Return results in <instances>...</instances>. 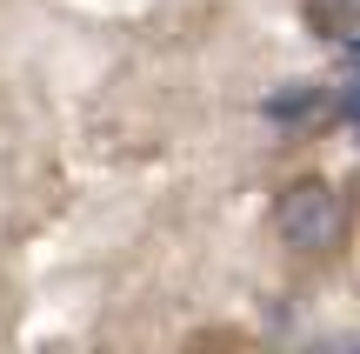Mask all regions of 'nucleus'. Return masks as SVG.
<instances>
[{
  "label": "nucleus",
  "instance_id": "1",
  "mask_svg": "<svg viewBox=\"0 0 360 354\" xmlns=\"http://www.w3.org/2000/svg\"><path fill=\"white\" fill-rule=\"evenodd\" d=\"M274 241L294 261H340L354 241V201L347 187L321 181V174H294L274 194Z\"/></svg>",
  "mask_w": 360,
  "mask_h": 354
},
{
  "label": "nucleus",
  "instance_id": "2",
  "mask_svg": "<svg viewBox=\"0 0 360 354\" xmlns=\"http://www.w3.org/2000/svg\"><path fill=\"white\" fill-rule=\"evenodd\" d=\"M347 201H354V214H360V167L347 174Z\"/></svg>",
  "mask_w": 360,
  "mask_h": 354
},
{
  "label": "nucleus",
  "instance_id": "3",
  "mask_svg": "<svg viewBox=\"0 0 360 354\" xmlns=\"http://www.w3.org/2000/svg\"><path fill=\"white\" fill-rule=\"evenodd\" d=\"M347 120H354V127H360V87L347 94Z\"/></svg>",
  "mask_w": 360,
  "mask_h": 354
}]
</instances>
